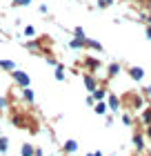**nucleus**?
Wrapping results in <instances>:
<instances>
[{
	"label": "nucleus",
	"mask_w": 151,
	"mask_h": 156,
	"mask_svg": "<svg viewBox=\"0 0 151 156\" xmlns=\"http://www.w3.org/2000/svg\"><path fill=\"white\" fill-rule=\"evenodd\" d=\"M13 78H16V83L20 85V87H29V76H27L25 72H13Z\"/></svg>",
	"instance_id": "nucleus-1"
},
{
	"label": "nucleus",
	"mask_w": 151,
	"mask_h": 156,
	"mask_svg": "<svg viewBox=\"0 0 151 156\" xmlns=\"http://www.w3.org/2000/svg\"><path fill=\"white\" fill-rule=\"evenodd\" d=\"M0 152H7V138H0Z\"/></svg>",
	"instance_id": "nucleus-20"
},
{
	"label": "nucleus",
	"mask_w": 151,
	"mask_h": 156,
	"mask_svg": "<svg viewBox=\"0 0 151 156\" xmlns=\"http://www.w3.org/2000/svg\"><path fill=\"white\" fill-rule=\"evenodd\" d=\"M111 0H98V7H109Z\"/></svg>",
	"instance_id": "nucleus-21"
},
{
	"label": "nucleus",
	"mask_w": 151,
	"mask_h": 156,
	"mask_svg": "<svg viewBox=\"0 0 151 156\" xmlns=\"http://www.w3.org/2000/svg\"><path fill=\"white\" fill-rule=\"evenodd\" d=\"M74 34H76L78 38H84V31H82V27H76V31H74Z\"/></svg>",
	"instance_id": "nucleus-19"
},
{
	"label": "nucleus",
	"mask_w": 151,
	"mask_h": 156,
	"mask_svg": "<svg viewBox=\"0 0 151 156\" xmlns=\"http://www.w3.org/2000/svg\"><path fill=\"white\" fill-rule=\"evenodd\" d=\"M84 45H87V47H91V49H96V51H102V45H100V42H96V40H84Z\"/></svg>",
	"instance_id": "nucleus-5"
},
{
	"label": "nucleus",
	"mask_w": 151,
	"mask_h": 156,
	"mask_svg": "<svg viewBox=\"0 0 151 156\" xmlns=\"http://www.w3.org/2000/svg\"><path fill=\"white\" fill-rule=\"evenodd\" d=\"M118 72H120V67H118V65H109V76H116Z\"/></svg>",
	"instance_id": "nucleus-14"
},
{
	"label": "nucleus",
	"mask_w": 151,
	"mask_h": 156,
	"mask_svg": "<svg viewBox=\"0 0 151 156\" xmlns=\"http://www.w3.org/2000/svg\"><path fill=\"white\" fill-rule=\"evenodd\" d=\"M102 96H105V89H96V91H93V96H91V98L96 101V98H102Z\"/></svg>",
	"instance_id": "nucleus-15"
},
{
	"label": "nucleus",
	"mask_w": 151,
	"mask_h": 156,
	"mask_svg": "<svg viewBox=\"0 0 151 156\" xmlns=\"http://www.w3.org/2000/svg\"><path fill=\"white\" fill-rule=\"evenodd\" d=\"M147 36L151 38V27H147Z\"/></svg>",
	"instance_id": "nucleus-25"
},
{
	"label": "nucleus",
	"mask_w": 151,
	"mask_h": 156,
	"mask_svg": "<svg viewBox=\"0 0 151 156\" xmlns=\"http://www.w3.org/2000/svg\"><path fill=\"white\" fill-rule=\"evenodd\" d=\"M87 65H89L91 72H96V69L100 67V62H98V60H93V58H87Z\"/></svg>",
	"instance_id": "nucleus-7"
},
{
	"label": "nucleus",
	"mask_w": 151,
	"mask_h": 156,
	"mask_svg": "<svg viewBox=\"0 0 151 156\" xmlns=\"http://www.w3.org/2000/svg\"><path fill=\"white\" fill-rule=\"evenodd\" d=\"M142 120H145L147 125H151V109H145V114H142Z\"/></svg>",
	"instance_id": "nucleus-9"
},
{
	"label": "nucleus",
	"mask_w": 151,
	"mask_h": 156,
	"mask_svg": "<svg viewBox=\"0 0 151 156\" xmlns=\"http://www.w3.org/2000/svg\"><path fill=\"white\" fill-rule=\"evenodd\" d=\"M13 2H18V0H13Z\"/></svg>",
	"instance_id": "nucleus-28"
},
{
	"label": "nucleus",
	"mask_w": 151,
	"mask_h": 156,
	"mask_svg": "<svg viewBox=\"0 0 151 156\" xmlns=\"http://www.w3.org/2000/svg\"><path fill=\"white\" fill-rule=\"evenodd\" d=\"M109 103H111V107H113V109H118V107H120V101H118L116 96H109Z\"/></svg>",
	"instance_id": "nucleus-10"
},
{
	"label": "nucleus",
	"mask_w": 151,
	"mask_h": 156,
	"mask_svg": "<svg viewBox=\"0 0 151 156\" xmlns=\"http://www.w3.org/2000/svg\"><path fill=\"white\" fill-rule=\"evenodd\" d=\"M5 105H7V101H5V98H0V107H5Z\"/></svg>",
	"instance_id": "nucleus-24"
},
{
	"label": "nucleus",
	"mask_w": 151,
	"mask_h": 156,
	"mask_svg": "<svg viewBox=\"0 0 151 156\" xmlns=\"http://www.w3.org/2000/svg\"><path fill=\"white\" fill-rule=\"evenodd\" d=\"M84 85H87V89H89V91H96V89H98V87H96L98 83L93 80V76H84Z\"/></svg>",
	"instance_id": "nucleus-3"
},
{
	"label": "nucleus",
	"mask_w": 151,
	"mask_h": 156,
	"mask_svg": "<svg viewBox=\"0 0 151 156\" xmlns=\"http://www.w3.org/2000/svg\"><path fill=\"white\" fill-rule=\"evenodd\" d=\"M149 20H151V16H149Z\"/></svg>",
	"instance_id": "nucleus-29"
},
{
	"label": "nucleus",
	"mask_w": 151,
	"mask_h": 156,
	"mask_svg": "<svg viewBox=\"0 0 151 156\" xmlns=\"http://www.w3.org/2000/svg\"><path fill=\"white\" fill-rule=\"evenodd\" d=\"M0 69H7V72H16V65L11 60H0Z\"/></svg>",
	"instance_id": "nucleus-4"
},
{
	"label": "nucleus",
	"mask_w": 151,
	"mask_h": 156,
	"mask_svg": "<svg viewBox=\"0 0 151 156\" xmlns=\"http://www.w3.org/2000/svg\"><path fill=\"white\" fill-rule=\"evenodd\" d=\"M129 76H131L133 80H142V78H145V72H142L140 67H129Z\"/></svg>",
	"instance_id": "nucleus-2"
},
{
	"label": "nucleus",
	"mask_w": 151,
	"mask_h": 156,
	"mask_svg": "<svg viewBox=\"0 0 151 156\" xmlns=\"http://www.w3.org/2000/svg\"><path fill=\"white\" fill-rule=\"evenodd\" d=\"M56 78H58V80H62V78H64V72H62V67H58V69H56Z\"/></svg>",
	"instance_id": "nucleus-17"
},
{
	"label": "nucleus",
	"mask_w": 151,
	"mask_h": 156,
	"mask_svg": "<svg viewBox=\"0 0 151 156\" xmlns=\"http://www.w3.org/2000/svg\"><path fill=\"white\" fill-rule=\"evenodd\" d=\"M22 96H25V101H29V103L33 101V94H31V89H25V91H22Z\"/></svg>",
	"instance_id": "nucleus-12"
},
{
	"label": "nucleus",
	"mask_w": 151,
	"mask_h": 156,
	"mask_svg": "<svg viewBox=\"0 0 151 156\" xmlns=\"http://www.w3.org/2000/svg\"><path fill=\"white\" fill-rule=\"evenodd\" d=\"M89 156H102V154H100V152H96V154H89Z\"/></svg>",
	"instance_id": "nucleus-26"
},
{
	"label": "nucleus",
	"mask_w": 151,
	"mask_h": 156,
	"mask_svg": "<svg viewBox=\"0 0 151 156\" xmlns=\"http://www.w3.org/2000/svg\"><path fill=\"white\" fill-rule=\"evenodd\" d=\"M96 112H98V114H105V112H107V105H105V103H98V105H96Z\"/></svg>",
	"instance_id": "nucleus-13"
},
{
	"label": "nucleus",
	"mask_w": 151,
	"mask_h": 156,
	"mask_svg": "<svg viewBox=\"0 0 151 156\" xmlns=\"http://www.w3.org/2000/svg\"><path fill=\"white\" fill-rule=\"evenodd\" d=\"M22 156H33V147L31 145H25L22 147Z\"/></svg>",
	"instance_id": "nucleus-8"
},
{
	"label": "nucleus",
	"mask_w": 151,
	"mask_h": 156,
	"mask_svg": "<svg viewBox=\"0 0 151 156\" xmlns=\"http://www.w3.org/2000/svg\"><path fill=\"white\" fill-rule=\"evenodd\" d=\"M149 136H151V125H149Z\"/></svg>",
	"instance_id": "nucleus-27"
},
{
	"label": "nucleus",
	"mask_w": 151,
	"mask_h": 156,
	"mask_svg": "<svg viewBox=\"0 0 151 156\" xmlns=\"http://www.w3.org/2000/svg\"><path fill=\"white\" fill-rule=\"evenodd\" d=\"M122 120H125V125H131V116H129V114L122 116Z\"/></svg>",
	"instance_id": "nucleus-22"
},
{
	"label": "nucleus",
	"mask_w": 151,
	"mask_h": 156,
	"mask_svg": "<svg viewBox=\"0 0 151 156\" xmlns=\"http://www.w3.org/2000/svg\"><path fill=\"white\" fill-rule=\"evenodd\" d=\"M18 2H20V5H29L31 0H18Z\"/></svg>",
	"instance_id": "nucleus-23"
},
{
	"label": "nucleus",
	"mask_w": 151,
	"mask_h": 156,
	"mask_svg": "<svg viewBox=\"0 0 151 156\" xmlns=\"http://www.w3.org/2000/svg\"><path fill=\"white\" fill-rule=\"evenodd\" d=\"M25 36H36V29H33V27H27V29H25Z\"/></svg>",
	"instance_id": "nucleus-18"
},
{
	"label": "nucleus",
	"mask_w": 151,
	"mask_h": 156,
	"mask_svg": "<svg viewBox=\"0 0 151 156\" xmlns=\"http://www.w3.org/2000/svg\"><path fill=\"white\" fill-rule=\"evenodd\" d=\"M82 45H84V40H82V38H76V40H71V47H74V49L82 47Z\"/></svg>",
	"instance_id": "nucleus-11"
},
{
	"label": "nucleus",
	"mask_w": 151,
	"mask_h": 156,
	"mask_svg": "<svg viewBox=\"0 0 151 156\" xmlns=\"http://www.w3.org/2000/svg\"><path fill=\"white\" fill-rule=\"evenodd\" d=\"M76 150H78L76 140H67V143H64V152H76Z\"/></svg>",
	"instance_id": "nucleus-6"
},
{
	"label": "nucleus",
	"mask_w": 151,
	"mask_h": 156,
	"mask_svg": "<svg viewBox=\"0 0 151 156\" xmlns=\"http://www.w3.org/2000/svg\"><path fill=\"white\" fill-rule=\"evenodd\" d=\"M136 147H138V150H142V136H140V134H136Z\"/></svg>",
	"instance_id": "nucleus-16"
}]
</instances>
